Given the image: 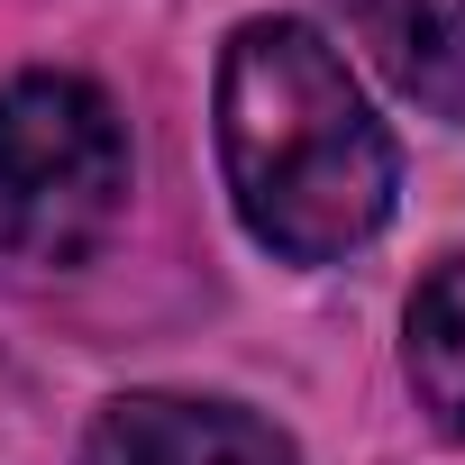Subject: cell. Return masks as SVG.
I'll return each mask as SVG.
<instances>
[{
  "label": "cell",
  "mask_w": 465,
  "mask_h": 465,
  "mask_svg": "<svg viewBox=\"0 0 465 465\" xmlns=\"http://www.w3.org/2000/svg\"><path fill=\"white\" fill-rule=\"evenodd\" d=\"M219 173L247 238L292 265H338L392 219V137L347 55L302 19H247L219 55Z\"/></svg>",
  "instance_id": "6da1fadb"
},
{
  "label": "cell",
  "mask_w": 465,
  "mask_h": 465,
  "mask_svg": "<svg viewBox=\"0 0 465 465\" xmlns=\"http://www.w3.org/2000/svg\"><path fill=\"white\" fill-rule=\"evenodd\" d=\"M128 210L119 110L74 74L0 83V256L83 265Z\"/></svg>",
  "instance_id": "7a4b0ae2"
},
{
  "label": "cell",
  "mask_w": 465,
  "mask_h": 465,
  "mask_svg": "<svg viewBox=\"0 0 465 465\" xmlns=\"http://www.w3.org/2000/svg\"><path fill=\"white\" fill-rule=\"evenodd\" d=\"M83 465H302L292 438L238 401H192V392H128L92 420Z\"/></svg>",
  "instance_id": "3957f363"
},
{
  "label": "cell",
  "mask_w": 465,
  "mask_h": 465,
  "mask_svg": "<svg viewBox=\"0 0 465 465\" xmlns=\"http://www.w3.org/2000/svg\"><path fill=\"white\" fill-rule=\"evenodd\" d=\"M411 383L447 438H465V256H447L411 292Z\"/></svg>",
  "instance_id": "5b68a950"
},
{
  "label": "cell",
  "mask_w": 465,
  "mask_h": 465,
  "mask_svg": "<svg viewBox=\"0 0 465 465\" xmlns=\"http://www.w3.org/2000/svg\"><path fill=\"white\" fill-rule=\"evenodd\" d=\"M374 64L438 119H465V0H347Z\"/></svg>",
  "instance_id": "277c9868"
}]
</instances>
